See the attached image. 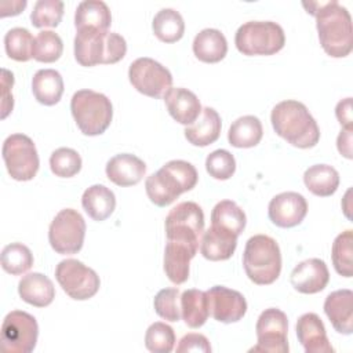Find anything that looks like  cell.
<instances>
[{
	"label": "cell",
	"instance_id": "obj_1",
	"mask_svg": "<svg viewBox=\"0 0 353 353\" xmlns=\"http://www.w3.org/2000/svg\"><path fill=\"white\" fill-rule=\"evenodd\" d=\"M306 11L316 17V28L323 50L334 58H343L353 47L352 17L336 0L303 1Z\"/></svg>",
	"mask_w": 353,
	"mask_h": 353
},
{
	"label": "cell",
	"instance_id": "obj_2",
	"mask_svg": "<svg viewBox=\"0 0 353 353\" xmlns=\"http://www.w3.org/2000/svg\"><path fill=\"white\" fill-rule=\"evenodd\" d=\"M270 121L277 135L292 146L309 149L317 145L320 130L307 108L294 99L279 102L270 113Z\"/></svg>",
	"mask_w": 353,
	"mask_h": 353
},
{
	"label": "cell",
	"instance_id": "obj_3",
	"mask_svg": "<svg viewBox=\"0 0 353 353\" xmlns=\"http://www.w3.org/2000/svg\"><path fill=\"white\" fill-rule=\"evenodd\" d=\"M199 179V174L190 163L185 160H171L145 181L146 194L159 207L174 203L183 192L192 190Z\"/></svg>",
	"mask_w": 353,
	"mask_h": 353
},
{
	"label": "cell",
	"instance_id": "obj_4",
	"mask_svg": "<svg viewBox=\"0 0 353 353\" xmlns=\"http://www.w3.org/2000/svg\"><path fill=\"white\" fill-rule=\"evenodd\" d=\"M127 43L114 32L94 29L77 30L74 37V58L81 66L116 63L124 58Z\"/></svg>",
	"mask_w": 353,
	"mask_h": 353
},
{
	"label": "cell",
	"instance_id": "obj_5",
	"mask_svg": "<svg viewBox=\"0 0 353 353\" xmlns=\"http://www.w3.org/2000/svg\"><path fill=\"white\" fill-rule=\"evenodd\" d=\"M243 265L248 279L259 285L274 283L281 272V252L277 241L266 234H255L245 243Z\"/></svg>",
	"mask_w": 353,
	"mask_h": 353
},
{
	"label": "cell",
	"instance_id": "obj_6",
	"mask_svg": "<svg viewBox=\"0 0 353 353\" xmlns=\"http://www.w3.org/2000/svg\"><path fill=\"white\" fill-rule=\"evenodd\" d=\"M73 119L84 135L103 134L112 123L113 108L110 99L92 90H79L70 101Z\"/></svg>",
	"mask_w": 353,
	"mask_h": 353
},
{
	"label": "cell",
	"instance_id": "obj_7",
	"mask_svg": "<svg viewBox=\"0 0 353 353\" xmlns=\"http://www.w3.org/2000/svg\"><path fill=\"white\" fill-rule=\"evenodd\" d=\"M237 50L244 55H273L285 44L283 28L272 21H248L234 36Z\"/></svg>",
	"mask_w": 353,
	"mask_h": 353
},
{
	"label": "cell",
	"instance_id": "obj_8",
	"mask_svg": "<svg viewBox=\"0 0 353 353\" xmlns=\"http://www.w3.org/2000/svg\"><path fill=\"white\" fill-rule=\"evenodd\" d=\"M3 160L15 181H30L39 171L40 160L33 141L25 134H11L3 142Z\"/></svg>",
	"mask_w": 353,
	"mask_h": 353
},
{
	"label": "cell",
	"instance_id": "obj_9",
	"mask_svg": "<svg viewBox=\"0 0 353 353\" xmlns=\"http://www.w3.org/2000/svg\"><path fill=\"white\" fill-rule=\"evenodd\" d=\"M85 236V221L73 208L61 210L48 229V241L52 250L62 255H72L81 250Z\"/></svg>",
	"mask_w": 353,
	"mask_h": 353
},
{
	"label": "cell",
	"instance_id": "obj_10",
	"mask_svg": "<svg viewBox=\"0 0 353 353\" xmlns=\"http://www.w3.org/2000/svg\"><path fill=\"white\" fill-rule=\"evenodd\" d=\"M167 240L199 247V237L204 229V212L194 201L176 204L165 218Z\"/></svg>",
	"mask_w": 353,
	"mask_h": 353
},
{
	"label": "cell",
	"instance_id": "obj_11",
	"mask_svg": "<svg viewBox=\"0 0 353 353\" xmlns=\"http://www.w3.org/2000/svg\"><path fill=\"white\" fill-rule=\"evenodd\" d=\"M39 325L36 319L23 312H10L1 324V349L7 353H30L37 343Z\"/></svg>",
	"mask_w": 353,
	"mask_h": 353
},
{
	"label": "cell",
	"instance_id": "obj_12",
	"mask_svg": "<svg viewBox=\"0 0 353 353\" xmlns=\"http://www.w3.org/2000/svg\"><path fill=\"white\" fill-rule=\"evenodd\" d=\"M55 277L62 290L76 301L92 298L101 285L99 276L77 259H63L55 268Z\"/></svg>",
	"mask_w": 353,
	"mask_h": 353
},
{
	"label": "cell",
	"instance_id": "obj_13",
	"mask_svg": "<svg viewBox=\"0 0 353 353\" xmlns=\"http://www.w3.org/2000/svg\"><path fill=\"white\" fill-rule=\"evenodd\" d=\"M128 79L132 87L150 98H161L172 85L170 70L157 61L142 57L128 68Z\"/></svg>",
	"mask_w": 353,
	"mask_h": 353
},
{
	"label": "cell",
	"instance_id": "obj_14",
	"mask_svg": "<svg viewBox=\"0 0 353 353\" xmlns=\"http://www.w3.org/2000/svg\"><path fill=\"white\" fill-rule=\"evenodd\" d=\"M258 343L250 352H266V353H287L288 342V319L287 314L277 309H265L255 325Z\"/></svg>",
	"mask_w": 353,
	"mask_h": 353
},
{
	"label": "cell",
	"instance_id": "obj_15",
	"mask_svg": "<svg viewBox=\"0 0 353 353\" xmlns=\"http://www.w3.org/2000/svg\"><path fill=\"white\" fill-rule=\"evenodd\" d=\"M210 314L221 323L229 324L243 319L247 312V301L236 290L214 285L207 292Z\"/></svg>",
	"mask_w": 353,
	"mask_h": 353
},
{
	"label": "cell",
	"instance_id": "obj_16",
	"mask_svg": "<svg viewBox=\"0 0 353 353\" xmlns=\"http://www.w3.org/2000/svg\"><path fill=\"white\" fill-rule=\"evenodd\" d=\"M306 214V199L296 192L276 194L268 207L269 219L279 228H294L303 221Z\"/></svg>",
	"mask_w": 353,
	"mask_h": 353
},
{
	"label": "cell",
	"instance_id": "obj_17",
	"mask_svg": "<svg viewBox=\"0 0 353 353\" xmlns=\"http://www.w3.org/2000/svg\"><path fill=\"white\" fill-rule=\"evenodd\" d=\"M291 284L301 294H316L325 288L330 272L324 261L309 258L299 262L291 272Z\"/></svg>",
	"mask_w": 353,
	"mask_h": 353
},
{
	"label": "cell",
	"instance_id": "obj_18",
	"mask_svg": "<svg viewBox=\"0 0 353 353\" xmlns=\"http://www.w3.org/2000/svg\"><path fill=\"white\" fill-rule=\"evenodd\" d=\"M296 336L306 353H332L324 323L316 313H305L296 321Z\"/></svg>",
	"mask_w": 353,
	"mask_h": 353
},
{
	"label": "cell",
	"instance_id": "obj_19",
	"mask_svg": "<svg viewBox=\"0 0 353 353\" xmlns=\"http://www.w3.org/2000/svg\"><path fill=\"white\" fill-rule=\"evenodd\" d=\"M199 247L167 240L164 250V272L174 284H183L189 279V263Z\"/></svg>",
	"mask_w": 353,
	"mask_h": 353
},
{
	"label": "cell",
	"instance_id": "obj_20",
	"mask_svg": "<svg viewBox=\"0 0 353 353\" xmlns=\"http://www.w3.org/2000/svg\"><path fill=\"white\" fill-rule=\"evenodd\" d=\"M168 113L179 124H193L201 114V103L194 92L188 88H170L163 97Z\"/></svg>",
	"mask_w": 353,
	"mask_h": 353
},
{
	"label": "cell",
	"instance_id": "obj_21",
	"mask_svg": "<svg viewBox=\"0 0 353 353\" xmlns=\"http://www.w3.org/2000/svg\"><path fill=\"white\" fill-rule=\"evenodd\" d=\"M324 312L332 327L339 334L353 332V292L350 290H336L324 301Z\"/></svg>",
	"mask_w": 353,
	"mask_h": 353
},
{
	"label": "cell",
	"instance_id": "obj_22",
	"mask_svg": "<svg viewBox=\"0 0 353 353\" xmlns=\"http://www.w3.org/2000/svg\"><path fill=\"white\" fill-rule=\"evenodd\" d=\"M106 175L117 186H132L141 182L146 172L143 160L131 153H120L106 163Z\"/></svg>",
	"mask_w": 353,
	"mask_h": 353
},
{
	"label": "cell",
	"instance_id": "obj_23",
	"mask_svg": "<svg viewBox=\"0 0 353 353\" xmlns=\"http://www.w3.org/2000/svg\"><path fill=\"white\" fill-rule=\"evenodd\" d=\"M237 247V236L216 228L210 226L203 232L200 241V251L205 259L210 261H226L229 259Z\"/></svg>",
	"mask_w": 353,
	"mask_h": 353
},
{
	"label": "cell",
	"instance_id": "obj_24",
	"mask_svg": "<svg viewBox=\"0 0 353 353\" xmlns=\"http://www.w3.org/2000/svg\"><path fill=\"white\" fill-rule=\"evenodd\" d=\"M18 294L26 303L36 307H44L54 301L55 288L47 276L33 272L19 280Z\"/></svg>",
	"mask_w": 353,
	"mask_h": 353
},
{
	"label": "cell",
	"instance_id": "obj_25",
	"mask_svg": "<svg viewBox=\"0 0 353 353\" xmlns=\"http://www.w3.org/2000/svg\"><path fill=\"white\" fill-rule=\"evenodd\" d=\"M221 117L210 106L201 110L199 119L185 128V138L194 146H207L214 143L221 134Z\"/></svg>",
	"mask_w": 353,
	"mask_h": 353
},
{
	"label": "cell",
	"instance_id": "obj_26",
	"mask_svg": "<svg viewBox=\"0 0 353 353\" xmlns=\"http://www.w3.org/2000/svg\"><path fill=\"white\" fill-rule=\"evenodd\" d=\"M112 23L108 4L101 0H84L79 3L74 12V26L77 30L94 29L106 32Z\"/></svg>",
	"mask_w": 353,
	"mask_h": 353
},
{
	"label": "cell",
	"instance_id": "obj_27",
	"mask_svg": "<svg viewBox=\"0 0 353 353\" xmlns=\"http://www.w3.org/2000/svg\"><path fill=\"white\" fill-rule=\"evenodd\" d=\"M193 52L201 62L216 63L222 61L228 52L226 37L218 29H203L193 40Z\"/></svg>",
	"mask_w": 353,
	"mask_h": 353
},
{
	"label": "cell",
	"instance_id": "obj_28",
	"mask_svg": "<svg viewBox=\"0 0 353 353\" xmlns=\"http://www.w3.org/2000/svg\"><path fill=\"white\" fill-rule=\"evenodd\" d=\"M32 92L37 102L52 106L63 94V79L55 69H40L32 79Z\"/></svg>",
	"mask_w": 353,
	"mask_h": 353
},
{
	"label": "cell",
	"instance_id": "obj_29",
	"mask_svg": "<svg viewBox=\"0 0 353 353\" xmlns=\"http://www.w3.org/2000/svg\"><path fill=\"white\" fill-rule=\"evenodd\" d=\"M81 205L90 218L101 222L109 218L114 211L116 197L105 185H92L84 190Z\"/></svg>",
	"mask_w": 353,
	"mask_h": 353
},
{
	"label": "cell",
	"instance_id": "obj_30",
	"mask_svg": "<svg viewBox=\"0 0 353 353\" xmlns=\"http://www.w3.org/2000/svg\"><path fill=\"white\" fill-rule=\"evenodd\" d=\"M263 135L262 123L256 116L247 114L236 119L229 127L228 141L234 148L256 146Z\"/></svg>",
	"mask_w": 353,
	"mask_h": 353
},
{
	"label": "cell",
	"instance_id": "obj_31",
	"mask_svg": "<svg viewBox=\"0 0 353 353\" xmlns=\"http://www.w3.org/2000/svg\"><path fill=\"white\" fill-rule=\"evenodd\" d=\"M303 182L313 194L327 197L336 192L339 186V174L332 165L314 164L305 171Z\"/></svg>",
	"mask_w": 353,
	"mask_h": 353
},
{
	"label": "cell",
	"instance_id": "obj_32",
	"mask_svg": "<svg viewBox=\"0 0 353 353\" xmlns=\"http://www.w3.org/2000/svg\"><path fill=\"white\" fill-rule=\"evenodd\" d=\"M181 316L188 327H201L210 316L207 294L196 288L183 291L181 295Z\"/></svg>",
	"mask_w": 353,
	"mask_h": 353
},
{
	"label": "cell",
	"instance_id": "obj_33",
	"mask_svg": "<svg viewBox=\"0 0 353 353\" xmlns=\"http://www.w3.org/2000/svg\"><path fill=\"white\" fill-rule=\"evenodd\" d=\"M245 222L247 219L244 211L232 200H222L212 208L211 225L221 228L237 237L244 230Z\"/></svg>",
	"mask_w": 353,
	"mask_h": 353
},
{
	"label": "cell",
	"instance_id": "obj_34",
	"mask_svg": "<svg viewBox=\"0 0 353 353\" xmlns=\"http://www.w3.org/2000/svg\"><path fill=\"white\" fill-rule=\"evenodd\" d=\"M152 28L157 39L164 43H175L185 33L183 18L174 8H161L154 15Z\"/></svg>",
	"mask_w": 353,
	"mask_h": 353
},
{
	"label": "cell",
	"instance_id": "obj_35",
	"mask_svg": "<svg viewBox=\"0 0 353 353\" xmlns=\"http://www.w3.org/2000/svg\"><path fill=\"white\" fill-rule=\"evenodd\" d=\"M34 39L25 28H12L4 36L6 52L11 59L26 62L33 58Z\"/></svg>",
	"mask_w": 353,
	"mask_h": 353
},
{
	"label": "cell",
	"instance_id": "obj_36",
	"mask_svg": "<svg viewBox=\"0 0 353 353\" xmlns=\"http://www.w3.org/2000/svg\"><path fill=\"white\" fill-rule=\"evenodd\" d=\"M353 230L347 229L339 233L332 243V263L338 274L352 277L353 274Z\"/></svg>",
	"mask_w": 353,
	"mask_h": 353
},
{
	"label": "cell",
	"instance_id": "obj_37",
	"mask_svg": "<svg viewBox=\"0 0 353 353\" xmlns=\"http://www.w3.org/2000/svg\"><path fill=\"white\" fill-rule=\"evenodd\" d=\"M33 265L30 250L22 243H11L1 251V268L14 276L28 272Z\"/></svg>",
	"mask_w": 353,
	"mask_h": 353
},
{
	"label": "cell",
	"instance_id": "obj_38",
	"mask_svg": "<svg viewBox=\"0 0 353 353\" xmlns=\"http://www.w3.org/2000/svg\"><path fill=\"white\" fill-rule=\"evenodd\" d=\"M63 51V43L59 34L52 30H41L34 37L33 58L39 62L51 63L61 58Z\"/></svg>",
	"mask_w": 353,
	"mask_h": 353
},
{
	"label": "cell",
	"instance_id": "obj_39",
	"mask_svg": "<svg viewBox=\"0 0 353 353\" xmlns=\"http://www.w3.org/2000/svg\"><path fill=\"white\" fill-rule=\"evenodd\" d=\"M63 15V1L37 0L30 14L32 25L36 28H55Z\"/></svg>",
	"mask_w": 353,
	"mask_h": 353
},
{
	"label": "cell",
	"instance_id": "obj_40",
	"mask_svg": "<svg viewBox=\"0 0 353 353\" xmlns=\"http://www.w3.org/2000/svg\"><path fill=\"white\" fill-rule=\"evenodd\" d=\"M175 345V334L172 327L165 323L156 321L149 325L145 334V346L153 353H170Z\"/></svg>",
	"mask_w": 353,
	"mask_h": 353
},
{
	"label": "cell",
	"instance_id": "obj_41",
	"mask_svg": "<svg viewBox=\"0 0 353 353\" xmlns=\"http://www.w3.org/2000/svg\"><path fill=\"white\" fill-rule=\"evenodd\" d=\"M50 168L57 176H74L81 170V157L74 149L58 148L51 153Z\"/></svg>",
	"mask_w": 353,
	"mask_h": 353
},
{
	"label": "cell",
	"instance_id": "obj_42",
	"mask_svg": "<svg viewBox=\"0 0 353 353\" xmlns=\"http://www.w3.org/2000/svg\"><path fill=\"white\" fill-rule=\"evenodd\" d=\"M205 170L215 179H229L236 171V160L226 149H216L205 159Z\"/></svg>",
	"mask_w": 353,
	"mask_h": 353
},
{
	"label": "cell",
	"instance_id": "obj_43",
	"mask_svg": "<svg viewBox=\"0 0 353 353\" xmlns=\"http://www.w3.org/2000/svg\"><path fill=\"white\" fill-rule=\"evenodd\" d=\"M181 296L178 288L160 290L153 301L156 313L168 321H178L181 319Z\"/></svg>",
	"mask_w": 353,
	"mask_h": 353
},
{
	"label": "cell",
	"instance_id": "obj_44",
	"mask_svg": "<svg viewBox=\"0 0 353 353\" xmlns=\"http://www.w3.org/2000/svg\"><path fill=\"white\" fill-rule=\"evenodd\" d=\"M176 352L182 353V352H203V353H210L211 352V346L208 339L203 335V334H196V332H190L186 334L178 343L176 346Z\"/></svg>",
	"mask_w": 353,
	"mask_h": 353
},
{
	"label": "cell",
	"instance_id": "obj_45",
	"mask_svg": "<svg viewBox=\"0 0 353 353\" xmlns=\"http://www.w3.org/2000/svg\"><path fill=\"white\" fill-rule=\"evenodd\" d=\"M1 87H3V101H1V119H6L7 114L12 110L14 106V99L12 94L10 92L12 84H14V76L11 72L7 69H1Z\"/></svg>",
	"mask_w": 353,
	"mask_h": 353
},
{
	"label": "cell",
	"instance_id": "obj_46",
	"mask_svg": "<svg viewBox=\"0 0 353 353\" xmlns=\"http://www.w3.org/2000/svg\"><path fill=\"white\" fill-rule=\"evenodd\" d=\"M335 116L341 125L346 130H353V116H352V98H345L336 103Z\"/></svg>",
	"mask_w": 353,
	"mask_h": 353
},
{
	"label": "cell",
	"instance_id": "obj_47",
	"mask_svg": "<svg viewBox=\"0 0 353 353\" xmlns=\"http://www.w3.org/2000/svg\"><path fill=\"white\" fill-rule=\"evenodd\" d=\"M352 131L353 130L343 128L336 138V148L346 159H352Z\"/></svg>",
	"mask_w": 353,
	"mask_h": 353
},
{
	"label": "cell",
	"instance_id": "obj_48",
	"mask_svg": "<svg viewBox=\"0 0 353 353\" xmlns=\"http://www.w3.org/2000/svg\"><path fill=\"white\" fill-rule=\"evenodd\" d=\"M26 7V0H14V1H1L0 8H1V17H8V15H18L23 8Z\"/></svg>",
	"mask_w": 353,
	"mask_h": 353
}]
</instances>
